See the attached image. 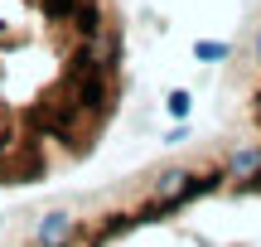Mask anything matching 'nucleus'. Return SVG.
<instances>
[{
    "mask_svg": "<svg viewBox=\"0 0 261 247\" xmlns=\"http://www.w3.org/2000/svg\"><path fill=\"white\" fill-rule=\"evenodd\" d=\"M165 107H169V116H179V121H184V116H189V107H194V102H189V92H184V87H174V92L165 97Z\"/></svg>",
    "mask_w": 261,
    "mask_h": 247,
    "instance_id": "obj_4",
    "label": "nucleus"
},
{
    "mask_svg": "<svg viewBox=\"0 0 261 247\" xmlns=\"http://www.w3.org/2000/svg\"><path fill=\"white\" fill-rule=\"evenodd\" d=\"M227 54H232V48L218 44V39H198V44H194V58H203V63H223Z\"/></svg>",
    "mask_w": 261,
    "mask_h": 247,
    "instance_id": "obj_2",
    "label": "nucleus"
},
{
    "mask_svg": "<svg viewBox=\"0 0 261 247\" xmlns=\"http://www.w3.org/2000/svg\"><path fill=\"white\" fill-rule=\"evenodd\" d=\"M68 238H73V218H68V213H48V218L39 223V242L44 247H63Z\"/></svg>",
    "mask_w": 261,
    "mask_h": 247,
    "instance_id": "obj_1",
    "label": "nucleus"
},
{
    "mask_svg": "<svg viewBox=\"0 0 261 247\" xmlns=\"http://www.w3.org/2000/svg\"><path fill=\"white\" fill-rule=\"evenodd\" d=\"M252 175H256V189H261V165H256V170H252Z\"/></svg>",
    "mask_w": 261,
    "mask_h": 247,
    "instance_id": "obj_6",
    "label": "nucleus"
},
{
    "mask_svg": "<svg viewBox=\"0 0 261 247\" xmlns=\"http://www.w3.org/2000/svg\"><path fill=\"white\" fill-rule=\"evenodd\" d=\"M10 151H19V136H15V126H10L5 116H0V160H5Z\"/></svg>",
    "mask_w": 261,
    "mask_h": 247,
    "instance_id": "obj_5",
    "label": "nucleus"
},
{
    "mask_svg": "<svg viewBox=\"0 0 261 247\" xmlns=\"http://www.w3.org/2000/svg\"><path fill=\"white\" fill-rule=\"evenodd\" d=\"M256 165H261V145H242V151L232 155V170H237V175H252Z\"/></svg>",
    "mask_w": 261,
    "mask_h": 247,
    "instance_id": "obj_3",
    "label": "nucleus"
}]
</instances>
